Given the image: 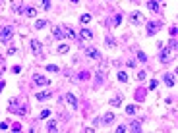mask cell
I'll return each mask as SVG.
<instances>
[{
	"label": "cell",
	"instance_id": "obj_45",
	"mask_svg": "<svg viewBox=\"0 0 178 133\" xmlns=\"http://www.w3.org/2000/svg\"><path fill=\"white\" fill-rule=\"evenodd\" d=\"M0 62H2V60H0Z\"/></svg>",
	"mask_w": 178,
	"mask_h": 133
},
{
	"label": "cell",
	"instance_id": "obj_3",
	"mask_svg": "<svg viewBox=\"0 0 178 133\" xmlns=\"http://www.w3.org/2000/svg\"><path fill=\"white\" fill-rule=\"evenodd\" d=\"M114 120V114L112 112H107V114H103V118H99V120H95V124H103V125H108L110 122Z\"/></svg>",
	"mask_w": 178,
	"mask_h": 133
},
{
	"label": "cell",
	"instance_id": "obj_17",
	"mask_svg": "<svg viewBox=\"0 0 178 133\" xmlns=\"http://www.w3.org/2000/svg\"><path fill=\"white\" fill-rule=\"evenodd\" d=\"M120 104H122V93H118L110 98V106H120Z\"/></svg>",
	"mask_w": 178,
	"mask_h": 133
},
{
	"label": "cell",
	"instance_id": "obj_34",
	"mask_svg": "<svg viewBox=\"0 0 178 133\" xmlns=\"http://www.w3.org/2000/svg\"><path fill=\"white\" fill-rule=\"evenodd\" d=\"M124 131H128V125H118L116 127V133H124Z\"/></svg>",
	"mask_w": 178,
	"mask_h": 133
},
{
	"label": "cell",
	"instance_id": "obj_20",
	"mask_svg": "<svg viewBox=\"0 0 178 133\" xmlns=\"http://www.w3.org/2000/svg\"><path fill=\"white\" fill-rule=\"evenodd\" d=\"M70 50V46L66 45V42H62V45H58V48H56V52L58 54H66V52Z\"/></svg>",
	"mask_w": 178,
	"mask_h": 133
},
{
	"label": "cell",
	"instance_id": "obj_15",
	"mask_svg": "<svg viewBox=\"0 0 178 133\" xmlns=\"http://www.w3.org/2000/svg\"><path fill=\"white\" fill-rule=\"evenodd\" d=\"M80 37L81 39H87V41H93V31H89V29H81Z\"/></svg>",
	"mask_w": 178,
	"mask_h": 133
},
{
	"label": "cell",
	"instance_id": "obj_27",
	"mask_svg": "<svg viewBox=\"0 0 178 133\" xmlns=\"http://www.w3.org/2000/svg\"><path fill=\"white\" fill-rule=\"evenodd\" d=\"M157 87H159V81H157V79H153V81L149 83V91H155Z\"/></svg>",
	"mask_w": 178,
	"mask_h": 133
},
{
	"label": "cell",
	"instance_id": "obj_4",
	"mask_svg": "<svg viewBox=\"0 0 178 133\" xmlns=\"http://www.w3.org/2000/svg\"><path fill=\"white\" fill-rule=\"evenodd\" d=\"M83 50H85V54H87L89 58H95V60H99V58H101V54H99V50L95 48V46H85Z\"/></svg>",
	"mask_w": 178,
	"mask_h": 133
},
{
	"label": "cell",
	"instance_id": "obj_8",
	"mask_svg": "<svg viewBox=\"0 0 178 133\" xmlns=\"http://www.w3.org/2000/svg\"><path fill=\"white\" fill-rule=\"evenodd\" d=\"M47 131H51V133H56L58 131V122H56V120L47 122Z\"/></svg>",
	"mask_w": 178,
	"mask_h": 133
},
{
	"label": "cell",
	"instance_id": "obj_40",
	"mask_svg": "<svg viewBox=\"0 0 178 133\" xmlns=\"http://www.w3.org/2000/svg\"><path fill=\"white\" fill-rule=\"evenodd\" d=\"M12 71H14V74H19V71H21V68H19V66H14V68H12Z\"/></svg>",
	"mask_w": 178,
	"mask_h": 133
},
{
	"label": "cell",
	"instance_id": "obj_21",
	"mask_svg": "<svg viewBox=\"0 0 178 133\" xmlns=\"http://www.w3.org/2000/svg\"><path fill=\"white\" fill-rule=\"evenodd\" d=\"M12 8H14L16 14H23V6L19 4V2H12Z\"/></svg>",
	"mask_w": 178,
	"mask_h": 133
},
{
	"label": "cell",
	"instance_id": "obj_22",
	"mask_svg": "<svg viewBox=\"0 0 178 133\" xmlns=\"http://www.w3.org/2000/svg\"><path fill=\"white\" fill-rule=\"evenodd\" d=\"M10 112H18L19 116H25V114H27V106H21V108H12Z\"/></svg>",
	"mask_w": 178,
	"mask_h": 133
},
{
	"label": "cell",
	"instance_id": "obj_12",
	"mask_svg": "<svg viewBox=\"0 0 178 133\" xmlns=\"http://www.w3.org/2000/svg\"><path fill=\"white\" fill-rule=\"evenodd\" d=\"M147 8H149L153 14H159V4H157V0H147Z\"/></svg>",
	"mask_w": 178,
	"mask_h": 133
},
{
	"label": "cell",
	"instance_id": "obj_32",
	"mask_svg": "<svg viewBox=\"0 0 178 133\" xmlns=\"http://www.w3.org/2000/svg\"><path fill=\"white\" fill-rule=\"evenodd\" d=\"M89 21H91V16H89V14H83V16H81V23H89Z\"/></svg>",
	"mask_w": 178,
	"mask_h": 133
},
{
	"label": "cell",
	"instance_id": "obj_13",
	"mask_svg": "<svg viewBox=\"0 0 178 133\" xmlns=\"http://www.w3.org/2000/svg\"><path fill=\"white\" fill-rule=\"evenodd\" d=\"M128 129L130 131H141V122H137V120H134V122H130V125H128Z\"/></svg>",
	"mask_w": 178,
	"mask_h": 133
},
{
	"label": "cell",
	"instance_id": "obj_7",
	"mask_svg": "<svg viewBox=\"0 0 178 133\" xmlns=\"http://www.w3.org/2000/svg\"><path fill=\"white\" fill-rule=\"evenodd\" d=\"M29 46H31V50L35 52V54H41V52H43V45L37 41V39H31V45H29Z\"/></svg>",
	"mask_w": 178,
	"mask_h": 133
},
{
	"label": "cell",
	"instance_id": "obj_5",
	"mask_svg": "<svg viewBox=\"0 0 178 133\" xmlns=\"http://www.w3.org/2000/svg\"><path fill=\"white\" fill-rule=\"evenodd\" d=\"M159 27H161L159 21H149V23H147V35H149V37H151V35H155V33L159 31Z\"/></svg>",
	"mask_w": 178,
	"mask_h": 133
},
{
	"label": "cell",
	"instance_id": "obj_37",
	"mask_svg": "<svg viewBox=\"0 0 178 133\" xmlns=\"http://www.w3.org/2000/svg\"><path fill=\"white\" fill-rule=\"evenodd\" d=\"M143 79H145V71H140L137 74V81H143Z\"/></svg>",
	"mask_w": 178,
	"mask_h": 133
},
{
	"label": "cell",
	"instance_id": "obj_9",
	"mask_svg": "<svg viewBox=\"0 0 178 133\" xmlns=\"http://www.w3.org/2000/svg\"><path fill=\"white\" fill-rule=\"evenodd\" d=\"M64 33H66V37H68V39H74V41L80 39V35H78L74 29H70V27H64Z\"/></svg>",
	"mask_w": 178,
	"mask_h": 133
},
{
	"label": "cell",
	"instance_id": "obj_11",
	"mask_svg": "<svg viewBox=\"0 0 178 133\" xmlns=\"http://www.w3.org/2000/svg\"><path fill=\"white\" fill-rule=\"evenodd\" d=\"M33 83H35V85H47L48 77H43V75H33Z\"/></svg>",
	"mask_w": 178,
	"mask_h": 133
},
{
	"label": "cell",
	"instance_id": "obj_19",
	"mask_svg": "<svg viewBox=\"0 0 178 133\" xmlns=\"http://www.w3.org/2000/svg\"><path fill=\"white\" fill-rule=\"evenodd\" d=\"M164 83H167L169 87H172L174 83H176V79H174V74H164Z\"/></svg>",
	"mask_w": 178,
	"mask_h": 133
},
{
	"label": "cell",
	"instance_id": "obj_16",
	"mask_svg": "<svg viewBox=\"0 0 178 133\" xmlns=\"http://www.w3.org/2000/svg\"><path fill=\"white\" fill-rule=\"evenodd\" d=\"M51 93H48V91H43V93H37V95H35V98H37V100H48V98H51Z\"/></svg>",
	"mask_w": 178,
	"mask_h": 133
},
{
	"label": "cell",
	"instance_id": "obj_2",
	"mask_svg": "<svg viewBox=\"0 0 178 133\" xmlns=\"http://www.w3.org/2000/svg\"><path fill=\"white\" fill-rule=\"evenodd\" d=\"M159 60H161V64H169V62H170V48H169V46H161Z\"/></svg>",
	"mask_w": 178,
	"mask_h": 133
},
{
	"label": "cell",
	"instance_id": "obj_30",
	"mask_svg": "<svg viewBox=\"0 0 178 133\" xmlns=\"http://www.w3.org/2000/svg\"><path fill=\"white\" fill-rule=\"evenodd\" d=\"M137 58H140V62H147V56L143 54L141 50H137Z\"/></svg>",
	"mask_w": 178,
	"mask_h": 133
},
{
	"label": "cell",
	"instance_id": "obj_6",
	"mask_svg": "<svg viewBox=\"0 0 178 133\" xmlns=\"http://www.w3.org/2000/svg\"><path fill=\"white\" fill-rule=\"evenodd\" d=\"M130 21L134 23V25H140V23L143 21V16H141V12H132V14H130Z\"/></svg>",
	"mask_w": 178,
	"mask_h": 133
},
{
	"label": "cell",
	"instance_id": "obj_1",
	"mask_svg": "<svg viewBox=\"0 0 178 133\" xmlns=\"http://www.w3.org/2000/svg\"><path fill=\"white\" fill-rule=\"evenodd\" d=\"M14 37V27H2L0 29V41L2 42H6V41H10V39Z\"/></svg>",
	"mask_w": 178,
	"mask_h": 133
},
{
	"label": "cell",
	"instance_id": "obj_23",
	"mask_svg": "<svg viewBox=\"0 0 178 133\" xmlns=\"http://www.w3.org/2000/svg\"><path fill=\"white\" fill-rule=\"evenodd\" d=\"M105 42H107V46H108V48H114V46H116V42H114V39L110 37V35H107V39H105Z\"/></svg>",
	"mask_w": 178,
	"mask_h": 133
},
{
	"label": "cell",
	"instance_id": "obj_44",
	"mask_svg": "<svg viewBox=\"0 0 178 133\" xmlns=\"http://www.w3.org/2000/svg\"><path fill=\"white\" fill-rule=\"evenodd\" d=\"M0 77H2V71H0Z\"/></svg>",
	"mask_w": 178,
	"mask_h": 133
},
{
	"label": "cell",
	"instance_id": "obj_25",
	"mask_svg": "<svg viewBox=\"0 0 178 133\" xmlns=\"http://www.w3.org/2000/svg\"><path fill=\"white\" fill-rule=\"evenodd\" d=\"M118 81H122V83L128 81V74L126 71H120V74H118Z\"/></svg>",
	"mask_w": 178,
	"mask_h": 133
},
{
	"label": "cell",
	"instance_id": "obj_38",
	"mask_svg": "<svg viewBox=\"0 0 178 133\" xmlns=\"http://www.w3.org/2000/svg\"><path fill=\"white\" fill-rule=\"evenodd\" d=\"M80 79H89V74H87V71H81V74H80Z\"/></svg>",
	"mask_w": 178,
	"mask_h": 133
},
{
	"label": "cell",
	"instance_id": "obj_29",
	"mask_svg": "<svg viewBox=\"0 0 178 133\" xmlns=\"http://www.w3.org/2000/svg\"><path fill=\"white\" fill-rule=\"evenodd\" d=\"M47 71H51V74H56V71H58V66H47Z\"/></svg>",
	"mask_w": 178,
	"mask_h": 133
},
{
	"label": "cell",
	"instance_id": "obj_35",
	"mask_svg": "<svg viewBox=\"0 0 178 133\" xmlns=\"http://www.w3.org/2000/svg\"><path fill=\"white\" fill-rule=\"evenodd\" d=\"M41 6L45 10H48V8H51V2H48V0H41Z\"/></svg>",
	"mask_w": 178,
	"mask_h": 133
},
{
	"label": "cell",
	"instance_id": "obj_18",
	"mask_svg": "<svg viewBox=\"0 0 178 133\" xmlns=\"http://www.w3.org/2000/svg\"><path fill=\"white\" fill-rule=\"evenodd\" d=\"M52 35H54L56 39H64L66 37V33H64V29H62V27H54V29H52Z\"/></svg>",
	"mask_w": 178,
	"mask_h": 133
},
{
	"label": "cell",
	"instance_id": "obj_33",
	"mask_svg": "<svg viewBox=\"0 0 178 133\" xmlns=\"http://www.w3.org/2000/svg\"><path fill=\"white\" fill-rule=\"evenodd\" d=\"M120 21H122V16H114V19H112V25H120Z\"/></svg>",
	"mask_w": 178,
	"mask_h": 133
},
{
	"label": "cell",
	"instance_id": "obj_39",
	"mask_svg": "<svg viewBox=\"0 0 178 133\" xmlns=\"http://www.w3.org/2000/svg\"><path fill=\"white\" fill-rule=\"evenodd\" d=\"M19 129H21V125H19V124H14V125H12V131H19Z\"/></svg>",
	"mask_w": 178,
	"mask_h": 133
},
{
	"label": "cell",
	"instance_id": "obj_24",
	"mask_svg": "<svg viewBox=\"0 0 178 133\" xmlns=\"http://www.w3.org/2000/svg\"><path fill=\"white\" fill-rule=\"evenodd\" d=\"M47 27V21H45V19H39L37 23H35V29H45Z\"/></svg>",
	"mask_w": 178,
	"mask_h": 133
},
{
	"label": "cell",
	"instance_id": "obj_10",
	"mask_svg": "<svg viewBox=\"0 0 178 133\" xmlns=\"http://www.w3.org/2000/svg\"><path fill=\"white\" fill-rule=\"evenodd\" d=\"M23 14L27 16V18H35V16H37V10L33 8V6H23Z\"/></svg>",
	"mask_w": 178,
	"mask_h": 133
},
{
	"label": "cell",
	"instance_id": "obj_43",
	"mask_svg": "<svg viewBox=\"0 0 178 133\" xmlns=\"http://www.w3.org/2000/svg\"><path fill=\"white\" fill-rule=\"evenodd\" d=\"M0 10H2V2H0Z\"/></svg>",
	"mask_w": 178,
	"mask_h": 133
},
{
	"label": "cell",
	"instance_id": "obj_42",
	"mask_svg": "<svg viewBox=\"0 0 178 133\" xmlns=\"http://www.w3.org/2000/svg\"><path fill=\"white\" fill-rule=\"evenodd\" d=\"M0 129H8V122H2V124H0Z\"/></svg>",
	"mask_w": 178,
	"mask_h": 133
},
{
	"label": "cell",
	"instance_id": "obj_28",
	"mask_svg": "<svg viewBox=\"0 0 178 133\" xmlns=\"http://www.w3.org/2000/svg\"><path fill=\"white\" fill-rule=\"evenodd\" d=\"M48 116H51V110L47 108V110H43L41 114H39V118H41V120H45V118H48Z\"/></svg>",
	"mask_w": 178,
	"mask_h": 133
},
{
	"label": "cell",
	"instance_id": "obj_26",
	"mask_svg": "<svg viewBox=\"0 0 178 133\" xmlns=\"http://www.w3.org/2000/svg\"><path fill=\"white\" fill-rule=\"evenodd\" d=\"M126 114H136V106H134V104H130V106H126Z\"/></svg>",
	"mask_w": 178,
	"mask_h": 133
},
{
	"label": "cell",
	"instance_id": "obj_36",
	"mask_svg": "<svg viewBox=\"0 0 178 133\" xmlns=\"http://www.w3.org/2000/svg\"><path fill=\"white\" fill-rule=\"evenodd\" d=\"M143 93H145V91H137L136 93V100H141V98H143Z\"/></svg>",
	"mask_w": 178,
	"mask_h": 133
},
{
	"label": "cell",
	"instance_id": "obj_31",
	"mask_svg": "<svg viewBox=\"0 0 178 133\" xmlns=\"http://www.w3.org/2000/svg\"><path fill=\"white\" fill-rule=\"evenodd\" d=\"M103 81H105V75L103 74H97V81H95V85H101Z\"/></svg>",
	"mask_w": 178,
	"mask_h": 133
},
{
	"label": "cell",
	"instance_id": "obj_14",
	"mask_svg": "<svg viewBox=\"0 0 178 133\" xmlns=\"http://www.w3.org/2000/svg\"><path fill=\"white\" fill-rule=\"evenodd\" d=\"M66 100L70 102V106H72V108H78V98H75V96L72 95V93H66Z\"/></svg>",
	"mask_w": 178,
	"mask_h": 133
},
{
	"label": "cell",
	"instance_id": "obj_41",
	"mask_svg": "<svg viewBox=\"0 0 178 133\" xmlns=\"http://www.w3.org/2000/svg\"><path fill=\"white\" fill-rule=\"evenodd\" d=\"M169 33H170V35H172V37H174V35H176V25H172V27H170V31H169Z\"/></svg>",
	"mask_w": 178,
	"mask_h": 133
}]
</instances>
